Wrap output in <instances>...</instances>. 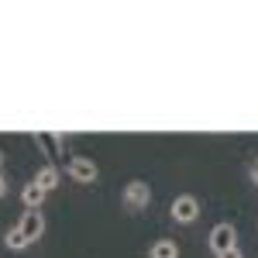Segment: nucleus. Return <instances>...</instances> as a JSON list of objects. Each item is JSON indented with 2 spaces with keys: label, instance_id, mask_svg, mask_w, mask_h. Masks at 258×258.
Here are the masks:
<instances>
[{
  "label": "nucleus",
  "instance_id": "obj_9",
  "mask_svg": "<svg viewBox=\"0 0 258 258\" xmlns=\"http://www.w3.org/2000/svg\"><path fill=\"white\" fill-rule=\"evenodd\" d=\"M4 244H7L11 251H24V248H28V238L21 234V227H11V231H7V238H4Z\"/></svg>",
  "mask_w": 258,
  "mask_h": 258
},
{
  "label": "nucleus",
  "instance_id": "obj_5",
  "mask_svg": "<svg viewBox=\"0 0 258 258\" xmlns=\"http://www.w3.org/2000/svg\"><path fill=\"white\" fill-rule=\"evenodd\" d=\"M18 227H21V234L28 238V244H31V241H38L41 234H45V214H41V210H28V214L21 217Z\"/></svg>",
  "mask_w": 258,
  "mask_h": 258
},
{
  "label": "nucleus",
  "instance_id": "obj_10",
  "mask_svg": "<svg viewBox=\"0 0 258 258\" xmlns=\"http://www.w3.org/2000/svg\"><path fill=\"white\" fill-rule=\"evenodd\" d=\"M217 258H244V251H241V248H231V251H224V255H217Z\"/></svg>",
  "mask_w": 258,
  "mask_h": 258
},
{
  "label": "nucleus",
  "instance_id": "obj_11",
  "mask_svg": "<svg viewBox=\"0 0 258 258\" xmlns=\"http://www.w3.org/2000/svg\"><path fill=\"white\" fill-rule=\"evenodd\" d=\"M4 193H7V182H4V176H0V197H4Z\"/></svg>",
  "mask_w": 258,
  "mask_h": 258
},
{
  "label": "nucleus",
  "instance_id": "obj_2",
  "mask_svg": "<svg viewBox=\"0 0 258 258\" xmlns=\"http://www.w3.org/2000/svg\"><path fill=\"white\" fill-rule=\"evenodd\" d=\"M172 220H179V224H193V220L200 217V200L189 197V193H182V197L172 200Z\"/></svg>",
  "mask_w": 258,
  "mask_h": 258
},
{
  "label": "nucleus",
  "instance_id": "obj_4",
  "mask_svg": "<svg viewBox=\"0 0 258 258\" xmlns=\"http://www.w3.org/2000/svg\"><path fill=\"white\" fill-rule=\"evenodd\" d=\"M66 172H69V179H76V182H93V179L100 176L97 162H93V159H86V155H76V159H69Z\"/></svg>",
  "mask_w": 258,
  "mask_h": 258
},
{
  "label": "nucleus",
  "instance_id": "obj_12",
  "mask_svg": "<svg viewBox=\"0 0 258 258\" xmlns=\"http://www.w3.org/2000/svg\"><path fill=\"white\" fill-rule=\"evenodd\" d=\"M251 179H255V182H258V162H255V169H251Z\"/></svg>",
  "mask_w": 258,
  "mask_h": 258
},
{
  "label": "nucleus",
  "instance_id": "obj_6",
  "mask_svg": "<svg viewBox=\"0 0 258 258\" xmlns=\"http://www.w3.org/2000/svg\"><path fill=\"white\" fill-rule=\"evenodd\" d=\"M45 197H48V193L41 189V186L35 182V179H31V182H28V186L21 189V200H24V207H28V210H41V203H45Z\"/></svg>",
  "mask_w": 258,
  "mask_h": 258
},
{
  "label": "nucleus",
  "instance_id": "obj_3",
  "mask_svg": "<svg viewBox=\"0 0 258 258\" xmlns=\"http://www.w3.org/2000/svg\"><path fill=\"white\" fill-rule=\"evenodd\" d=\"M124 203H127L131 210L148 207V203H152V186H148V182H141V179H131V182L124 186Z\"/></svg>",
  "mask_w": 258,
  "mask_h": 258
},
{
  "label": "nucleus",
  "instance_id": "obj_13",
  "mask_svg": "<svg viewBox=\"0 0 258 258\" xmlns=\"http://www.w3.org/2000/svg\"><path fill=\"white\" fill-rule=\"evenodd\" d=\"M0 169H4V152H0Z\"/></svg>",
  "mask_w": 258,
  "mask_h": 258
},
{
  "label": "nucleus",
  "instance_id": "obj_7",
  "mask_svg": "<svg viewBox=\"0 0 258 258\" xmlns=\"http://www.w3.org/2000/svg\"><path fill=\"white\" fill-rule=\"evenodd\" d=\"M35 182H38L45 193H48V189H55V186H59V169H55V165H41L38 176H35Z\"/></svg>",
  "mask_w": 258,
  "mask_h": 258
},
{
  "label": "nucleus",
  "instance_id": "obj_1",
  "mask_svg": "<svg viewBox=\"0 0 258 258\" xmlns=\"http://www.w3.org/2000/svg\"><path fill=\"white\" fill-rule=\"evenodd\" d=\"M231 248H238V231H234V224H217V227L210 231V251H214V255H224V251H231Z\"/></svg>",
  "mask_w": 258,
  "mask_h": 258
},
{
  "label": "nucleus",
  "instance_id": "obj_8",
  "mask_svg": "<svg viewBox=\"0 0 258 258\" xmlns=\"http://www.w3.org/2000/svg\"><path fill=\"white\" fill-rule=\"evenodd\" d=\"M148 258H179V244L169 238H162L152 244V251H148Z\"/></svg>",
  "mask_w": 258,
  "mask_h": 258
}]
</instances>
